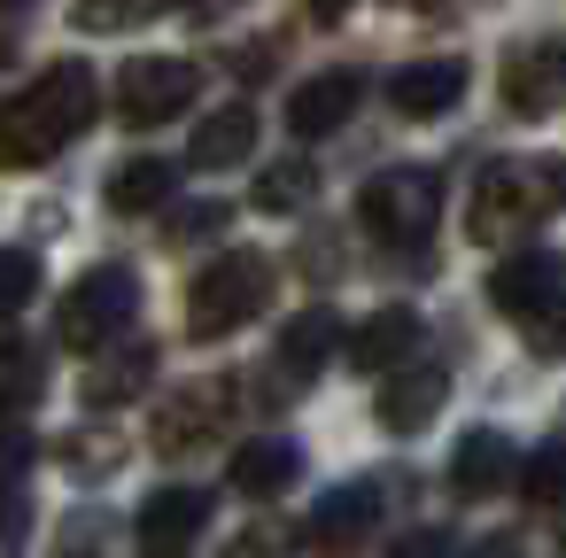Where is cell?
Returning <instances> with one entry per match:
<instances>
[{"mask_svg": "<svg viewBox=\"0 0 566 558\" xmlns=\"http://www.w3.org/2000/svg\"><path fill=\"white\" fill-rule=\"evenodd\" d=\"M102 86L86 63H48L32 86H17L0 102V171H40L63 148H78V133L94 125Z\"/></svg>", "mask_w": 566, "mask_h": 558, "instance_id": "1", "label": "cell"}, {"mask_svg": "<svg viewBox=\"0 0 566 558\" xmlns=\"http://www.w3.org/2000/svg\"><path fill=\"white\" fill-rule=\"evenodd\" d=\"M272 287H280L272 256H256V249L210 256L202 280L187 287V334H195V341H233L241 326H256V318L272 310Z\"/></svg>", "mask_w": 566, "mask_h": 558, "instance_id": "2", "label": "cell"}, {"mask_svg": "<svg viewBox=\"0 0 566 558\" xmlns=\"http://www.w3.org/2000/svg\"><path fill=\"white\" fill-rule=\"evenodd\" d=\"M551 179H558V164H489L465 194L473 249H520L535 233V218L551 210Z\"/></svg>", "mask_w": 566, "mask_h": 558, "instance_id": "3", "label": "cell"}, {"mask_svg": "<svg viewBox=\"0 0 566 558\" xmlns=\"http://www.w3.org/2000/svg\"><path fill=\"white\" fill-rule=\"evenodd\" d=\"M357 225L388 249H419L434 225H442V179L419 171V164H396V171H373L357 187Z\"/></svg>", "mask_w": 566, "mask_h": 558, "instance_id": "4", "label": "cell"}, {"mask_svg": "<svg viewBox=\"0 0 566 558\" xmlns=\"http://www.w3.org/2000/svg\"><path fill=\"white\" fill-rule=\"evenodd\" d=\"M133 318H140V280L125 272V264H94L71 295H63V310H55V334L71 341V349H109V341H125L133 334Z\"/></svg>", "mask_w": 566, "mask_h": 558, "instance_id": "5", "label": "cell"}, {"mask_svg": "<svg viewBox=\"0 0 566 558\" xmlns=\"http://www.w3.org/2000/svg\"><path fill=\"white\" fill-rule=\"evenodd\" d=\"M489 303L512 326H535V341H551V310H558V256L551 249H512L489 272Z\"/></svg>", "mask_w": 566, "mask_h": 558, "instance_id": "6", "label": "cell"}, {"mask_svg": "<svg viewBox=\"0 0 566 558\" xmlns=\"http://www.w3.org/2000/svg\"><path fill=\"white\" fill-rule=\"evenodd\" d=\"M195 86H202V71L187 55H140L117 78V109H125V125H171L195 102Z\"/></svg>", "mask_w": 566, "mask_h": 558, "instance_id": "7", "label": "cell"}, {"mask_svg": "<svg viewBox=\"0 0 566 558\" xmlns=\"http://www.w3.org/2000/svg\"><path fill=\"white\" fill-rule=\"evenodd\" d=\"M226 419H233V380H202V388H187V396H171V403L156 411L148 442H156L164 457H187V450L210 442Z\"/></svg>", "mask_w": 566, "mask_h": 558, "instance_id": "8", "label": "cell"}, {"mask_svg": "<svg viewBox=\"0 0 566 558\" xmlns=\"http://www.w3.org/2000/svg\"><path fill=\"white\" fill-rule=\"evenodd\" d=\"M465 102V63L458 55H427V63H403L388 78V109L396 117H450Z\"/></svg>", "mask_w": 566, "mask_h": 558, "instance_id": "9", "label": "cell"}, {"mask_svg": "<svg viewBox=\"0 0 566 558\" xmlns=\"http://www.w3.org/2000/svg\"><path fill=\"white\" fill-rule=\"evenodd\" d=\"M357 102H365V78H357V71H318V78L295 86V102H287V133H295V140H326V133L349 125Z\"/></svg>", "mask_w": 566, "mask_h": 558, "instance_id": "10", "label": "cell"}, {"mask_svg": "<svg viewBox=\"0 0 566 558\" xmlns=\"http://www.w3.org/2000/svg\"><path fill=\"white\" fill-rule=\"evenodd\" d=\"M450 396V365H388L380 380V427L388 434H419Z\"/></svg>", "mask_w": 566, "mask_h": 558, "instance_id": "11", "label": "cell"}, {"mask_svg": "<svg viewBox=\"0 0 566 558\" xmlns=\"http://www.w3.org/2000/svg\"><path fill=\"white\" fill-rule=\"evenodd\" d=\"M558 40H527L520 55H504V109L512 117H551L558 109Z\"/></svg>", "mask_w": 566, "mask_h": 558, "instance_id": "12", "label": "cell"}, {"mask_svg": "<svg viewBox=\"0 0 566 558\" xmlns=\"http://www.w3.org/2000/svg\"><path fill=\"white\" fill-rule=\"evenodd\" d=\"M249 148H256V109H249V102L210 109V117L195 125V140H187L195 171H233V164H249Z\"/></svg>", "mask_w": 566, "mask_h": 558, "instance_id": "13", "label": "cell"}, {"mask_svg": "<svg viewBox=\"0 0 566 558\" xmlns=\"http://www.w3.org/2000/svg\"><path fill=\"white\" fill-rule=\"evenodd\" d=\"M512 481V442L496 427H465L458 450H450V488L458 496H496Z\"/></svg>", "mask_w": 566, "mask_h": 558, "instance_id": "14", "label": "cell"}, {"mask_svg": "<svg viewBox=\"0 0 566 558\" xmlns=\"http://www.w3.org/2000/svg\"><path fill=\"white\" fill-rule=\"evenodd\" d=\"M373 519H380V488L349 481V488L318 496V512H311V543H318V550H349L357 535H373Z\"/></svg>", "mask_w": 566, "mask_h": 558, "instance_id": "15", "label": "cell"}, {"mask_svg": "<svg viewBox=\"0 0 566 558\" xmlns=\"http://www.w3.org/2000/svg\"><path fill=\"white\" fill-rule=\"evenodd\" d=\"M419 349V310H380V318H365L357 334H349V365L357 372H388V365H403Z\"/></svg>", "mask_w": 566, "mask_h": 558, "instance_id": "16", "label": "cell"}, {"mask_svg": "<svg viewBox=\"0 0 566 558\" xmlns=\"http://www.w3.org/2000/svg\"><path fill=\"white\" fill-rule=\"evenodd\" d=\"M295 473H303V450H295L287 434H256V442L233 457V488H241V496H280V488H295Z\"/></svg>", "mask_w": 566, "mask_h": 558, "instance_id": "17", "label": "cell"}, {"mask_svg": "<svg viewBox=\"0 0 566 558\" xmlns=\"http://www.w3.org/2000/svg\"><path fill=\"white\" fill-rule=\"evenodd\" d=\"M202 519H210V496H202V488H156V496L140 504V543L179 550L187 535H202Z\"/></svg>", "mask_w": 566, "mask_h": 558, "instance_id": "18", "label": "cell"}, {"mask_svg": "<svg viewBox=\"0 0 566 558\" xmlns=\"http://www.w3.org/2000/svg\"><path fill=\"white\" fill-rule=\"evenodd\" d=\"M171 187H179V171H171L164 156H125V164L109 171V210H117V218L164 210V202H171Z\"/></svg>", "mask_w": 566, "mask_h": 558, "instance_id": "19", "label": "cell"}, {"mask_svg": "<svg viewBox=\"0 0 566 558\" xmlns=\"http://www.w3.org/2000/svg\"><path fill=\"white\" fill-rule=\"evenodd\" d=\"M342 349V326H334V310H295L287 318V334H280V372L287 380H311V372H326V357Z\"/></svg>", "mask_w": 566, "mask_h": 558, "instance_id": "20", "label": "cell"}, {"mask_svg": "<svg viewBox=\"0 0 566 558\" xmlns=\"http://www.w3.org/2000/svg\"><path fill=\"white\" fill-rule=\"evenodd\" d=\"M148 372H156V341H125V349H109L102 357V372L86 380V403H133L140 388H148Z\"/></svg>", "mask_w": 566, "mask_h": 558, "instance_id": "21", "label": "cell"}, {"mask_svg": "<svg viewBox=\"0 0 566 558\" xmlns=\"http://www.w3.org/2000/svg\"><path fill=\"white\" fill-rule=\"evenodd\" d=\"M48 396V357L32 341H0V411H32Z\"/></svg>", "mask_w": 566, "mask_h": 558, "instance_id": "22", "label": "cell"}, {"mask_svg": "<svg viewBox=\"0 0 566 558\" xmlns=\"http://www.w3.org/2000/svg\"><path fill=\"white\" fill-rule=\"evenodd\" d=\"M311 187H318V179H311V164H303V156H280V164H264V171H256V194H249V202H256L264 218H287V210H303V202H311Z\"/></svg>", "mask_w": 566, "mask_h": 558, "instance_id": "23", "label": "cell"}, {"mask_svg": "<svg viewBox=\"0 0 566 558\" xmlns=\"http://www.w3.org/2000/svg\"><path fill=\"white\" fill-rule=\"evenodd\" d=\"M40 280H48L40 249H0V326H9V318L40 295Z\"/></svg>", "mask_w": 566, "mask_h": 558, "instance_id": "24", "label": "cell"}, {"mask_svg": "<svg viewBox=\"0 0 566 558\" xmlns=\"http://www.w3.org/2000/svg\"><path fill=\"white\" fill-rule=\"evenodd\" d=\"M171 0H78L71 9V24L78 32H133V24H148V17H164Z\"/></svg>", "mask_w": 566, "mask_h": 558, "instance_id": "25", "label": "cell"}, {"mask_svg": "<svg viewBox=\"0 0 566 558\" xmlns=\"http://www.w3.org/2000/svg\"><path fill=\"white\" fill-rule=\"evenodd\" d=\"M226 202H187V210H171V249H195V241H210V233H226Z\"/></svg>", "mask_w": 566, "mask_h": 558, "instance_id": "26", "label": "cell"}, {"mask_svg": "<svg viewBox=\"0 0 566 558\" xmlns=\"http://www.w3.org/2000/svg\"><path fill=\"white\" fill-rule=\"evenodd\" d=\"M558 465H566V450H558V442H543V450L527 457V504H535V512H551V504H558Z\"/></svg>", "mask_w": 566, "mask_h": 558, "instance_id": "27", "label": "cell"}, {"mask_svg": "<svg viewBox=\"0 0 566 558\" xmlns=\"http://www.w3.org/2000/svg\"><path fill=\"white\" fill-rule=\"evenodd\" d=\"M24 535H32V504H24V488H0V558H9Z\"/></svg>", "mask_w": 566, "mask_h": 558, "instance_id": "28", "label": "cell"}, {"mask_svg": "<svg viewBox=\"0 0 566 558\" xmlns=\"http://www.w3.org/2000/svg\"><path fill=\"white\" fill-rule=\"evenodd\" d=\"M24 465H32V434L24 427H0V488H17Z\"/></svg>", "mask_w": 566, "mask_h": 558, "instance_id": "29", "label": "cell"}, {"mask_svg": "<svg viewBox=\"0 0 566 558\" xmlns=\"http://www.w3.org/2000/svg\"><path fill=\"white\" fill-rule=\"evenodd\" d=\"M396 558H450V535H442V527H419V535L396 543Z\"/></svg>", "mask_w": 566, "mask_h": 558, "instance_id": "30", "label": "cell"}, {"mask_svg": "<svg viewBox=\"0 0 566 558\" xmlns=\"http://www.w3.org/2000/svg\"><path fill=\"white\" fill-rule=\"evenodd\" d=\"M233 71H241V78H272V48H241Z\"/></svg>", "mask_w": 566, "mask_h": 558, "instance_id": "31", "label": "cell"}, {"mask_svg": "<svg viewBox=\"0 0 566 558\" xmlns=\"http://www.w3.org/2000/svg\"><path fill=\"white\" fill-rule=\"evenodd\" d=\"M303 9H311V17H318V24H334V17H342V9H349V0H303Z\"/></svg>", "mask_w": 566, "mask_h": 558, "instance_id": "32", "label": "cell"}, {"mask_svg": "<svg viewBox=\"0 0 566 558\" xmlns=\"http://www.w3.org/2000/svg\"><path fill=\"white\" fill-rule=\"evenodd\" d=\"M233 9V0H195V17H226Z\"/></svg>", "mask_w": 566, "mask_h": 558, "instance_id": "33", "label": "cell"}, {"mask_svg": "<svg viewBox=\"0 0 566 558\" xmlns=\"http://www.w3.org/2000/svg\"><path fill=\"white\" fill-rule=\"evenodd\" d=\"M481 558H512V543H504V535H496V543H481Z\"/></svg>", "mask_w": 566, "mask_h": 558, "instance_id": "34", "label": "cell"}, {"mask_svg": "<svg viewBox=\"0 0 566 558\" xmlns=\"http://www.w3.org/2000/svg\"><path fill=\"white\" fill-rule=\"evenodd\" d=\"M164 558H171V550H164Z\"/></svg>", "mask_w": 566, "mask_h": 558, "instance_id": "35", "label": "cell"}]
</instances>
